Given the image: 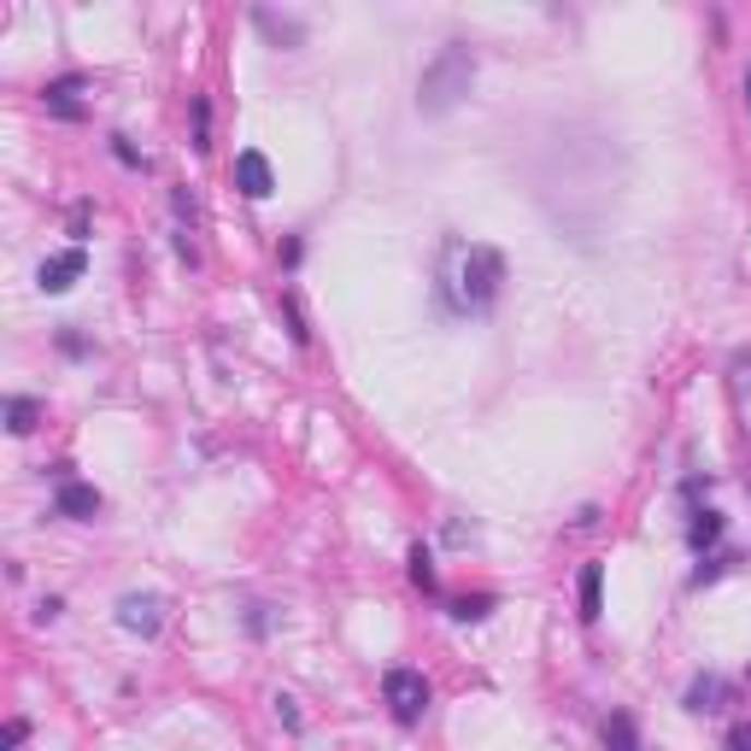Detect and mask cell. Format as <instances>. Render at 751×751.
<instances>
[{
	"instance_id": "obj_1",
	"label": "cell",
	"mask_w": 751,
	"mask_h": 751,
	"mask_svg": "<svg viewBox=\"0 0 751 751\" xmlns=\"http://www.w3.org/2000/svg\"><path fill=\"white\" fill-rule=\"evenodd\" d=\"M441 306L458 311V318H481V311H493V300L505 294V253L488 241H464V235H452L441 247Z\"/></svg>"
},
{
	"instance_id": "obj_2",
	"label": "cell",
	"mask_w": 751,
	"mask_h": 751,
	"mask_svg": "<svg viewBox=\"0 0 751 751\" xmlns=\"http://www.w3.org/2000/svg\"><path fill=\"white\" fill-rule=\"evenodd\" d=\"M469 88H476V53H469L464 41H446L441 53H434V65L417 76V112L422 118H446Z\"/></svg>"
},
{
	"instance_id": "obj_3",
	"label": "cell",
	"mask_w": 751,
	"mask_h": 751,
	"mask_svg": "<svg viewBox=\"0 0 751 751\" xmlns=\"http://www.w3.org/2000/svg\"><path fill=\"white\" fill-rule=\"evenodd\" d=\"M382 699H388V711H394V723L400 728H412V723H422V711H429V681H422V669H388L382 676Z\"/></svg>"
},
{
	"instance_id": "obj_4",
	"label": "cell",
	"mask_w": 751,
	"mask_h": 751,
	"mask_svg": "<svg viewBox=\"0 0 751 751\" xmlns=\"http://www.w3.org/2000/svg\"><path fill=\"white\" fill-rule=\"evenodd\" d=\"M118 622L130 634L153 640V634L165 629V599H159V593H123V599H118Z\"/></svg>"
},
{
	"instance_id": "obj_5",
	"label": "cell",
	"mask_w": 751,
	"mask_h": 751,
	"mask_svg": "<svg viewBox=\"0 0 751 751\" xmlns=\"http://www.w3.org/2000/svg\"><path fill=\"white\" fill-rule=\"evenodd\" d=\"M88 271V253L83 247H65V253H53V259H41V271H36V288L41 294H65L76 276Z\"/></svg>"
},
{
	"instance_id": "obj_6",
	"label": "cell",
	"mask_w": 751,
	"mask_h": 751,
	"mask_svg": "<svg viewBox=\"0 0 751 751\" xmlns=\"http://www.w3.org/2000/svg\"><path fill=\"white\" fill-rule=\"evenodd\" d=\"M235 188H241L247 200H264L276 188V177H271V159H264V153H235Z\"/></svg>"
},
{
	"instance_id": "obj_7",
	"label": "cell",
	"mask_w": 751,
	"mask_h": 751,
	"mask_svg": "<svg viewBox=\"0 0 751 751\" xmlns=\"http://www.w3.org/2000/svg\"><path fill=\"white\" fill-rule=\"evenodd\" d=\"M83 88H88V76H53V83L41 88V106H47V112H53V118L76 123V118H83V100H76V94H83Z\"/></svg>"
},
{
	"instance_id": "obj_8",
	"label": "cell",
	"mask_w": 751,
	"mask_h": 751,
	"mask_svg": "<svg viewBox=\"0 0 751 751\" xmlns=\"http://www.w3.org/2000/svg\"><path fill=\"white\" fill-rule=\"evenodd\" d=\"M53 505H59V516H76V523H94V516H100V493H94L88 481H71V476H59V493H53Z\"/></svg>"
},
{
	"instance_id": "obj_9",
	"label": "cell",
	"mask_w": 751,
	"mask_h": 751,
	"mask_svg": "<svg viewBox=\"0 0 751 751\" xmlns=\"http://www.w3.org/2000/svg\"><path fill=\"white\" fill-rule=\"evenodd\" d=\"M728 704V681L723 676H693V687H687V711L693 716H711Z\"/></svg>"
},
{
	"instance_id": "obj_10",
	"label": "cell",
	"mask_w": 751,
	"mask_h": 751,
	"mask_svg": "<svg viewBox=\"0 0 751 751\" xmlns=\"http://www.w3.org/2000/svg\"><path fill=\"white\" fill-rule=\"evenodd\" d=\"M253 24H259L276 47H300V41H306V24H300V19H276L271 7H259V12H253Z\"/></svg>"
},
{
	"instance_id": "obj_11",
	"label": "cell",
	"mask_w": 751,
	"mask_h": 751,
	"mask_svg": "<svg viewBox=\"0 0 751 751\" xmlns=\"http://www.w3.org/2000/svg\"><path fill=\"white\" fill-rule=\"evenodd\" d=\"M605 751H646L629 711H610V716H605Z\"/></svg>"
},
{
	"instance_id": "obj_12",
	"label": "cell",
	"mask_w": 751,
	"mask_h": 751,
	"mask_svg": "<svg viewBox=\"0 0 751 751\" xmlns=\"http://www.w3.org/2000/svg\"><path fill=\"white\" fill-rule=\"evenodd\" d=\"M605 610V563H582V622H599Z\"/></svg>"
},
{
	"instance_id": "obj_13",
	"label": "cell",
	"mask_w": 751,
	"mask_h": 751,
	"mask_svg": "<svg viewBox=\"0 0 751 751\" xmlns=\"http://www.w3.org/2000/svg\"><path fill=\"white\" fill-rule=\"evenodd\" d=\"M723 511H693V523H687V546H693V552H704V546H716L723 540Z\"/></svg>"
},
{
	"instance_id": "obj_14",
	"label": "cell",
	"mask_w": 751,
	"mask_h": 751,
	"mask_svg": "<svg viewBox=\"0 0 751 751\" xmlns=\"http://www.w3.org/2000/svg\"><path fill=\"white\" fill-rule=\"evenodd\" d=\"M36 422H41V400H29V394L7 400V429H12V434H29Z\"/></svg>"
},
{
	"instance_id": "obj_15",
	"label": "cell",
	"mask_w": 751,
	"mask_h": 751,
	"mask_svg": "<svg viewBox=\"0 0 751 751\" xmlns=\"http://www.w3.org/2000/svg\"><path fill=\"white\" fill-rule=\"evenodd\" d=\"M493 605H499L493 593H476V599H452V617H458V622H481Z\"/></svg>"
},
{
	"instance_id": "obj_16",
	"label": "cell",
	"mask_w": 751,
	"mask_h": 751,
	"mask_svg": "<svg viewBox=\"0 0 751 751\" xmlns=\"http://www.w3.org/2000/svg\"><path fill=\"white\" fill-rule=\"evenodd\" d=\"M412 582H417L422 593H434V558L422 552V546H412Z\"/></svg>"
},
{
	"instance_id": "obj_17",
	"label": "cell",
	"mask_w": 751,
	"mask_h": 751,
	"mask_svg": "<svg viewBox=\"0 0 751 751\" xmlns=\"http://www.w3.org/2000/svg\"><path fill=\"white\" fill-rule=\"evenodd\" d=\"M734 563H740V558H734V552H723V558H711V563H699V570H693V587H704V582H716V575H728Z\"/></svg>"
},
{
	"instance_id": "obj_18",
	"label": "cell",
	"mask_w": 751,
	"mask_h": 751,
	"mask_svg": "<svg viewBox=\"0 0 751 751\" xmlns=\"http://www.w3.org/2000/svg\"><path fill=\"white\" fill-rule=\"evenodd\" d=\"M194 147H200V153L212 147V106H206V100H194Z\"/></svg>"
},
{
	"instance_id": "obj_19",
	"label": "cell",
	"mask_w": 751,
	"mask_h": 751,
	"mask_svg": "<svg viewBox=\"0 0 751 751\" xmlns=\"http://www.w3.org/2000/svg\"><path fill=\"white\" fill-rule=\"evenodd\" d=\"M728 376H734V394H740V400H751V353H740V358H734V365H728Z\"/></svg>"
},
{
	"instance_id": "obj_20",
	"label": "cell",
	"mask_w": 751,
	"mask_h": 751,
	"mask_svg": "<svg viewBox=\"0 0 751 751\" xmlns=\"http://www.w3.org/2000/svg\"><path fill=\"white\" fill-rule=\"evenodd\" d=\"M112 153H118V165H130V170H147V159L130 147V135H112Z\"/></svg>"
},
{
	"instance_id": "obj_21",
	"label": "cell",
	"mask_w": 751,
	"mask_h": 751,
	"mask_svg": "<svg viewBox=\"0 0 751 751\" xmlns=\"http://www.w3.org/2000/svg\"><path fill=\"white\" fill-rule=\"evenodd\" d=\"M24 734H29V723H24V716H12V723H7V751H19Z\"/></svg>"
},
{
	"instance_id": "obj_22",
	"label": "cell",
	"mask_w": 751,
	"mask_h": 751,
	"mask_svg": "<svg viewBox=\"0 0 751 751\" xmlns=\"http://www.w3.org/2000/svg\"><path fill=\"white\" fill-rule=\"evenodd\" d=\"M247 634H271V617H264V605L247 610Z\"/></svg>"
},
{
	"instance_id": "obj_23",
	"label": "cell",
	"mask_w": 751,
	"mask_h": 751,
	"mask_svg": "<svg viewBox=\"0 0 751 751\" xmlns=\"http://www.w3.org/2000/svg\"><path fill=\"white\" fill-rule=\"evenodd\" d=\"M728 751H751V723H740V728H728Z\"/></svg>"
},
{
	"instance_id": "obj_24",
	"label": "cell",
	"mask_w": 751,
	"mask_h": 751,
	"mask_svg": "<svg viewBox=\"0 0 751 751\" xmlns=\"http://www.w3.org/2000/svg\"><path fill=\"white\" fill-rule=\"evenodd\" d=\"M276 716H282L288 728H300V711H294V699H276Z\"/></svg>"
},
{
	"instance_id": "obj_25",
	"label": "cell",
	"mask_w": 751,
	"mask_h": 751,
	"mask_svg": "<svg viewBox=\"0 0 751 751\" xmlns=\"http://www.w3.org/2000/svg\"><path fill=\"white\" fill-rule=\"evenodd\" d=\"M746 106H751V71H746Z\"/></svg>"
},
{
	"instance_id": "obj_26",
	"label": "cell",
	"mask_w": 751,
	"mask_h": 751,
	"mask_svg": "<svg viewBox=\"0 0 751 751\" xmlns=\"http://www.w3.org/2000/svg\"><path fill=\"white\" fill-rule=\"evenodd\" d=\"M746 676H751V669H746Z\"/></svg>"
}]
</instances>
